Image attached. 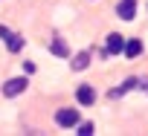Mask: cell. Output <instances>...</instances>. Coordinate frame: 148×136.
Segmentation results:
<instances>
[{
    "instance_id": "cell-7",
    "label": "cell",
    "mask_w": 148,
    "mask_h": 136,
    "mask_svg": "<svg viewBox=\"0 0 148 136\" xmlns=\"http://www.w3.org/2000/svg\"><path fill=\"white\" fill-rule=\"evenodd\" d=\"M122 52H125L128 58H136V55L142 52V41H139V38H131V41L125 44V49H122Z\"/></svg>"
},
{
    "instance_id": "cell-12",
    "label": "cell",
    "mask_w": 148,
    "mask_h": 136,
    "mask_svg": "<svg viewBox=\"0 0 148 136\" xmlns=\"http://www.w3.org/2000/svg\"><path fill=\"white\" fill-rule=\"evenodd\" d=\"M142 90H145V93H148V78H145V81H142Z\"/></svg>"
},
{
    "instance_id": "cell-10",
    "label": "cell",
    "mask_w": 148,
    "mask_h": 136,
    "mask_svg": "<svg viewBox=\"0 0 148 136\" xmlns=\"http://www.w3.org/2000/svg\"><path fill=\"white\" fill-rule=\"evenodd\" d=\"M87 64H90V52H79L76 61H73V70H84Z\"/></svg>"
},
{
    "instance_id": "cell-3",
    "label": "cell",
    "mask_w": 148,
    "mask_h": 136,
    "mask_svg": "<svg viewBox=\"0 0 148 136\" xmlns=\"http://www.w3.org/2000/svg\"><path fill=\"white\" fill-rule=\"evenodd\" d=\"M26 90V78H9L6 84H3V96L6 99H12V96H21Z\"/></svg>"
},
{
    "instance_id": "cell-5",
    "label": "cell",
    "mask_w": 148,
    "mask_h": 136,
    "mask_svg": "<svg viewBox=\"0 0 148 136\" xmlns=\"http://www.w3.org/2000/svg\"><path fill=\"white\" fill-rule=\"evenodd\" d=\"M0 35L6 38V46H9L12 52H21V49H23V41H21V35H15V32H9L6 26H0Z\"/></svg>"
},
{
    "instance_id": "cell-1",
    "label": "cell",
    "mask_w": 148,
    "mask_h": 136,
    "mask_svg": "<svg viewBox=\"0 0 148 136\" xmlns=\"http://www.w3.org/2000/svg\"><path fill=\"white\" fill-rule=\"evenodd\" d=\"M55 122H58L61 127H76V124H79V110L64 107V110H58V113H55Z\"/></svg>"
},
{
    "instance_id": "cell-11",
    "label": "cell",
    "mask_w": 148,
    "mask_h": 136,
    "mask_svg": "<svg viewBox=\"0 0 148 136\" xmlns=\"http://www.w3.org/2000/svg\"><path fill=\"white\" fill-rule=\"evenodd\" d=\"M90 133H93V124H90V122H84V124H82V130H79V136H90Z\"/></svg>"
},
{
    "instance_id": "cell-9",
    "label": "cell",
    "mask_w": 148,
    "mask_h": 136,
    "mask_svg": "<svg viewBox=\"0 0 148 136\" xmlns=\"http://www.w3.org/2000/svg\"><path fill=\"white\" fill-rule=\"evenodd\" d=\"M136 84H139L136 78H128V81H122V87H116V90H110V99H119V96H125V93H128V90H134Z\"/></svg>"
},
{
    "instance_id": "cell-8",
    "label": "cell",
    "mask_w": 148,
    "mask_h": 136,
    "mask_svg": "<svg viewBox=\"0 0 148 136\" xmlns=\"http://www.w3.org/2000/svg\"><path fill=\"white\" fill-rule=\"evenodd\" d=\"M49 52H52V55H58V58H67V55H70V49H67V44H64L61 38H55V41L49 44Z\"/></svg>"
},
{
    "instance_id": "cell-4",
    "label": "cell",
    "mask_w": 148,
    "mask_h": 136,
    "mask_svg": "<svg viewBox=\"0 0 148 136\" xmlns=\"http://www.w3.org/2000/svg\"><path fill=\"white\" fill-rule=\"evenodd\" d=\"M116 15H119L122 20H134V18H136V0H119Z\"/></svg>"
},
{
    "instance_id": "cell-2",
    "label": "cell",
    "mask_w": 148,
    "mask_h": 136,
    "mask_svg": "<svg viewBox=\"0 0 148 136\" xmlns=\"http://www.w3.org/2000/svg\"><path fill=\"white\" fill-rule=\"evenodd\" d=\"M122 49H125V41H122V35L113 32V35H108V44L102 46V55L110 58V55H116V52H122Z\"/></svg>"
},
{
    "instance_id": "cell-6",
    "label": "cell",
    "mask_w": 148,
    "mask_h": 136,
    "mask_svg": "<svg viewBox=\"0 0 148 136\" xmlns=\"http://www.w3.org/2000/svg\"><path fill=\"white\" fill-rule=\"evenodd\" d=\"M76 99H79L82 104H93V101H96V90H93L90 84H82V87L76 90Z\"/></svg>"
}]
</instances>
